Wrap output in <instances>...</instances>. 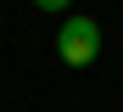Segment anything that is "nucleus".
I'll return each mask as SVG.
<instances>
[{
  "instance_id": "1",
  "label": "nucleus",
  "mask_w": 123,
  "mask_h": 112,
  "mask_svg": "<svg viewBox=\"0 0 123 112\" xmlns=\"http://www.w3.org/2000/svg\"><path fill=\"white\" fill-rule=\"evenodd\" d=\"M56 56L67 62V67H90V62L101 56V22H95V17H62Z\"/></svg>"
},
{
  "instance_id": "2",
  "label": "nucleus",
  "mask_w": 123,
  "mask_h": 112,
  "mask_svg": "<svg viewBox=\"0 0 123 112\" xmlns=\"http://www.w3.org/2000/svg\"><path fill=\"white\" fill-rule=\"evenodd\" d=\"M34 6L45 11V17H67V11H73V0H34Z\"/></svg>"
}]
</instances>
